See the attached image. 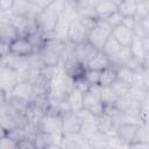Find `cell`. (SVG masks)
Wrapping results in <instances>:
<instances>
[{
	"label": "cell",
	"mask_w": 149,
	"mask_h": 149,
	"mask_svg": "<svg viewBox=\"0 0 149 149\" xmlns=\"http://www.w3.org/2000/svg\"><path fill=\"white\" fill-rule=\"evenodd\" d=\"M73 88H74L73 79L68 73H65L62 65L59 64L57 71L49 78L48 81L49 101L64 102Z\"/></svg>",
	"instance_id": "6da1fadb"
},
{
	"label": "cell",
	"mask_w": 149,
	"mask_h": 149,
	"mask_svg": "<svg viewBox=\"0 0 149 149\" xmlns=\"http://www.w3.org/2000/svg\"><path fill=\"white\" fill-rule=\"evenodd\" d=\"M76 17H78V14H77L74 3L73 1H69V5L65 8V10L62 12L58 16L55 29L52 31V38L59 42H64V43L68 42V31H69L71 22Z\"/></svg>",
	"instance_id": "7a4b0ae2"
},
{
	"label": "cell",
	"mask_w": 149,
	"mask_h": 149,
	"mask_svg": "<svg viewBox=\"0 0 149 149\" xmlns=\"http://www.w3.org/2000/svg\"><path fill=\"white\" fill-rule=\"evenodd\" d=\"M59 14V12L55 10L49 6L45 9L40 10L35 16V22L38 30H41L48 38H52V31L55 29Z\"/></svg>",
	"instance_id": "3957f363"
},
{
	"label": "cell",
	"mask_w": 149,
	"mask_h": 149,
	"mask_svg": "<svg viewBox=\"0 0 149 149\" xmlns=\"http://www.w3.org/2000/svg\"><path fill=\"white\" fill-rule=\"evenodd\" d=\"M112 35V28L105 20H99L87 34V42L98 50H101L107 38Z\"/></svg>",
	"instance_id": "277c9868"
},
{
	"label": "cell",
	"mask_w": 149,
	"mask_h": 149,
	"mask_svg": "<svg viewBox=\"0 0 149 149\" xmlns=\"http://www.w3.org/2000/svg\"><path fill=\"white\" fill-rule=\"evenodd\" d=\"M99 90H100L99 85L91 86L90 90L86 93H84V99H83L84 109L88 111L94 116H99L104 114L105 111V106L102 105L99 98Z\"/></svg>",
	"instance_id": "5b68a950"
},
{
	"label": "cell",
	"mask_w": 149,
	"mask_h": 149,
	"mask_svg": "<svg viewBox=\"0 0 149 149\" xmlns=\"http://www.w3.org/2000/svg\"><path fill=\"white\" fill-rule=\"evenodd\" d=\"M36 128H37V132L45 133L49 135L63 134V132H62V115L45 113L41 118V120L38 121Z\"/></svg>",
	"instance_id": "8992f818"
},
{
	"label": "cell",
	"mask_w": 149,
	"mask_h": 149,
	"mask_svg": "<svg viewBox=\"0 0 149 149\" xmlns=\"http://www.w3.org/2000/svg\"><path fill=\"white\" fill-rule=\"evenodd\" d=\"M9 98H13L23 104L30 105V104L35 102V100L37 98V93H36L33 84H30L28 81H20L16 84V86L12 91Z\"/></svg>",
	"instance_id": "52a82bcc"
},
{
	"label": "cell",
	"mask_w": 149,
	"mask_h": 149,
	"mask_svg": "<svg viewBox=\"0 0 149 149\" xmlns=\"http://www.w3.org/2000/svg\"><path fill=\"white\" fill-rule=\"evenodd\" d=\"M17 83L19 80L16 71L2 63V65L0 66V90L5 93L6 98H9Z\"/></svg>",
	"instance_id": "ba28073f"
},
{
	"label": "cell",
	"mask_w": 149,
	"mask_h": 149,
	"mask_svg": "<svg viewBox=\"0 0 149 149\" xmlns=\"http://www.w3.org/2000/svg\"><path fill=\"white\" fill-rule=\"evenodd\" d=\"M99 50L97 48H94L92 44H90L87 41L76 44L73 48V55L77 59V62L86 69V65L90 63V61L97 55Z\"/></svg>",
	"instance_id": "9c48e42d"
},
{
	"label": "cell",
	"mask_w": 149,
	"mask_h": 149,
	"mask_svg": "<svg viewBox=\"0 0 149 149\" xmlns=\"http://www.w3.org/2000/svg\"><path fill=\"white\" fill-rule=\"evenodd\" d=\"M9 50H10V55L20 58H27L30 55L35 54L34 48L28 41V38L21 36L16 37L13 42L9 43Z\"/></svg>",
	"instance_id": "30bf717a"
},
{
	"label": "cell",
	"mask_w": 149,
	"mask_h": 149,
	"mask_svg": "<svg viewBox=\"0 0 149 149\" xmlns=\"http://www.w3.org/2000/svg\"><path fill=\"white\" fill-rule=\"evenodd\" d=\"M87 34H88V30L83 26L79 17H76L70 24V28L68 31V42L74 45L83 43L87 41Z\"/></svg>",
	"instance_id": "8fae6325"
},
{
	"label": "cell",
	"mask_w": 149,
	"mask_h": 149,
	"mask_svg": "<svg viewBox=\"0 0 149 149\" xmlns=\"http://www.w3.org/2000/svg\"><path fill=\"white\" fill-rule=\"evenodd\" d=\"M81 127V120L73 112H66L62 115V132L63 135L79 134Z\"/></svg>",
	"instance_id": "7c38bea8"
},
{
	"label": "cell",
	"mask_w": 149,
	"mask_h": 149,
	"mask_svg": "<svg viewBox=\"0 0 149 149\" xmlns=\"http://www.w3.org/2000/svg\"><path fill=\"white\" fill-rule=\"evenodd\" d=\"M16 37H19L17 29L12 24L10 19L0 17V41L9 44Z\"/></svg>",
	"instance_id": "4fadbf2b"
},
{
	"label": "cell",
	"mask_w": 149,
	"mask_h": 149,
	"mask_svg": "<svg viewBox=\"0 0 149 149\" xmlns=\"http://www.w3.org/2000/svg\"><path fill=\"white\" fill-rule=\"evenodd\" d=\"M112 36L119 42V44L122 48H129L135 35L133 30L126 28L123 24H120L112 29Z\"/></svg>",
	"instance_id": "5bb4252c"
},
{
	"label": "cell",
	"mask_w": 149,
	"mask_h": 149,
	"mask_svg": "<svg viewBox=\"0 0 149 149\" xmlns=\"http://www.w3.org/2000/svg\"><path fill=\"white\" fill-rule=\"evenodd\" d=\"M95 123H97L98 130L104 133L105 135H107V136L115 135L116 126H115L114 121L112 120V118L108 114L104 113L99 116H95Z\"/></svg>",
	"instance_id": "9a60e30c"
},
{
	"label": "cell",
	"mask_w": 149,
	"mask_h": 149,
	"mask_svg": "<svg viewBox=\"0 0 149 149\" xmlns=\"http://www.w3.org/2000/svg\"><path fill=\"white\" fill-rule=\"evenodd\" d=\"M137 126L135 125H128V123H121L115 129V136H118L123 143L127 146L134 142V136L136 132Z\"/></svg>",
	"instance_id": "2e32d148"
},
{
	"label": "cell",
	"mask_w": 149,
	"mask_h": 149,
	"mask_svg": "<svg viewBox=\"0 0 149 149\" xmlns=\"http://www.w3.org/2000/svg\"><path fill=\"white\" fill-rule=\"evenodd\" d=\"M119 1H98L94 7V10L99 17V20H105L111 14L118 12Z\"/></svg>",
	"instance_id": "e0dca14e"
},
{
	"label": "cell",
	"mask_w": 149,
	"mask_h": 149,
	"mask_svg": "<svg viewBox=\"0 0 149 149\" xmlns=\"http://www.w3.org/2000/svg\"><path fill=\"white\" fill-rule=\"evenodd\" d=\"M83 99H84V93H81L77 88H73L72 92L69 94V97L65 100V102L69 106L70 112L77 113V112L81 111L84 108L83 107Z\"/></svg>",
	"instance_id": "ac0fdd59"
},
{
	"label": "cell",
	"mask_w": 149,
	"mask_h": 149,
	"mask_svg": "<svg viewBox=\"0 0 149 149\" xmlns=\"http://www.w3.org/2000/svg\"><path fill=\"white\" fill-rule=\"evenodd\" d=\"M111 66L109 63V58L102 52V51H98L97 55L90 61V63L86 65V69L88 70H98V71H102L107 68Z\"/></svg>",
	"instance_id": "d6986e66"
},
{
	"label": "cell",
	"mask_w": 149,
	"mask_h": 149,
	"mask_svg": "<svg viewBox=\"0 0 149 149\" xmlns=\"http://www.w3.org/2000/svg\"><path fill=\"white\" fill-rule=\"evenodd\" d=\"M136 6H137V1H134V0L119 1L118 12L123 17H134L136 14Z\"/></svg>",
	"instance_id": "ffe728a7"
},
{
	"label": "cell",
	"mask_w": 149,
	"mask_h": 149,
	"mask_svg": "<svg viewBox=\"0 0 149 149\" xmlns=\"http://www.w3.org/2000/svg\"><path fill=\"white\" fill-rule=\"evenodd\" d=\"M87 143L91 146L92 149H104L108 147V136L101 132H95L88 140Z\"/></svg>",
	"instance_id": "44dd1931"
},
{
	"label": "cell",
	"mask_w": 149,
	"mask_h": 149,
	"mask_svg": "<svg viewBox=\"0 0 149 149\" xmlns=\"http://www.w3.org/2000/svg\"><path fill=\"white\" fill-rule=\"evenodd\" d=\"M99 98L100 101L102 102V105L106 106H114V104L118 100V97L115 95V93L113 92V90L111 88V86H105L101 87L99 90Z\"/></svg>",
	"instance_id": "7402d4cb"
},
{
	"label": "cell",
	"mask_w": 149,
	"mask_h": 149,
	"mask_svg": "<svg viewBox=\"0 0 149 149\" xmlns=\"http://www.w3.org/2000/svg\"><path fill=\"white\" fill-rule=\"evenodd\" d=\"M121 49H122V47H121V45L119 44V42L111 35V36L107 38V41L105 42V44H104V47H102V49H101L100 51H102L108 58H111V57L115 56Z\"/></svg>",
	"instance_id": "603a6c76"
},
{
	"label": "cell",
	"mask_w": 149,
	"mask_h": 149,
	"mask_svg": "<svg viewBox=\"0 0 149 149\" xmlns=\"http://www.w3.org/2000/svg\"><path fill=\"white\" fill-rule=\"evenodd\" d=\"M116 79V70L112 66L105 69L100 73V79H99V86L105 87V86H111Z\"/></svg>",
	"instance_id": "cb8c5ba5"
},
{
	"label": "cell",
	"mask_w": 149,
	"mask_h": 149,
	"mask_svg": "<svg viewBox=\"0 0 149 149\" xmlns=\"http://www.w3.org/2000/svg\"><path fill=\"white\" fill-rule=\"evenodd\" d=\"M130 87H132L130 85H128L127 83H125V81H122V80H120L118 78L111 85V88L113 90V92L115 93V95L118 98H121V97L127 95L129 93V91H130Z\"/></svg>",
	"instance_id": "d4e9b609"
},
{
	"label": "cell",
	"mask_w": 149,
	"mask_h": 149,
	"mask_svg": "<svg viewBox=\"0 0 149 149\" xmlns=\"http://www.w3.org/2000/svg\"><path fill=\"white\" fill-rule=\"evenodd\" d=\"M34 143H35L36 149H44L50 143H52V135L37 132V134L34 137Z\"/></svg>",
	"instance_id": "484cf974"
},
{
	"label": "cell",
	"mask_w": 149,
	"mask_h": 149,
	"mask_svg": "<svg viewBox=\"0 0 149 149\" xmlns=\"http://www.w3.org/2000/svg\"><path fill=\"white\" fill-rule=\"evenodd\" d=\"M116 78L127 83L128 85H133V76H134V71H132L130 69L126 68V66H120L116 68Z\"/></svg>",
	"instance_id": "4316f807"
},
{
	"label": "cell",
	"mask_w": 149,
	"mask_h": 149,
	"mask_svg": "<svg viewBox=\"0 0 149 149\" xmlns=\"http://www.w3.org/2000/svg\"><path fill=\"white\" fill-rule=\"evenodd\" d=\"M148 17H149V2L148 1L137 2L136 14L134 16L135 21H142V20L148 19Z\"/></svg>",
	"instance_id": "83f0119b"
},
{
	"label": "cell",
	"mask_w": 149,
	"mask_h": 149,
	"mask_svg": "<svg viewBox=\"0 0 149 149\" xmlns=\"http://www.w3.org/2000/svg\"><path fill=\"white\" fill-rule=\"evenodd\" d=\"M149 140V134H148V125L147 122L137 126L136 132H135V136H134V142H144L148 143Z\"/></svg>",
	"instance_id": "f1b7e54d"
},
{
	"label": "cell",
	"mask_w": 149,
	"mask_h": 149,
	"mask_svg": "<svg viewBox=\"0 0 149 149\" xmlns=\"http://www.w3.org/2000/svg\"><path fill=\"white\" fill-rule=\"evenodd\" d=\"M100 73H101V71H98V70H88V69H85L83 77L90 84V86H95V85H99Z\"/></svg>",
	"instance_id": "f546056e"
},
{
	"label": "cell",
	"mask_w": 149,
	"mask_h": 149,
	"mask_svg": "<svg viewBox=\"0 0 149 149\" xmlns=\"http://www.w3.org/2000/svg\"><path fill=\"white\" fill-rule=\"evenodd\" d=\"M122 20H123V16H122L119 12H115V13L111 14L108 17L105 19V21L107 22V24H108L112 29L115 28V27H118V26H120V24L122 23Z\"/></svg>",
	"instance_id": "4dcf8cb0"
},
{
	"label": "cell",
	"mask_w": 149,
	"mask_h": 149,
	"mask_svg": "<svg viewBox=\"0 0 149 149\" xmlns=\"http://www.w3.org/2000/svg\"><path fill=\"white\" fill-rule=\"evenodd\" d=\"M108 148L111 149H128V146L123 143L118 136H108Z\"/></svg>",
	"instance_id": "1f68e13d"
},
{
	"label": "cell",
	"mask_w": 149,
	"mask_h": 149,
	"mask_svg": "<svg viewBox=\"0 0 149 149\" xmlns=\"http://www.w3.org/2000/svg\"><path fill=\"white\" fill-rule=\"evenodd\" d=\"M73 83H74V88H77L81 93H86L91 87L90 84L84 79V77H79V78L73 79Z\"/></svg>",
	"instance_id": "d6a6232c"
},
{
	"label": "cell",
	"mask_w": 149,
	"mask_h": 149,
	"mask_svg": "<svg viewBox=\"0 0 149 149\" xmlns=\"http://www.w3.org/2000/svg\"><path fill=\"white\" fill-rule=\"evenodd\" d=\"M0 149H17V144L7 135L0 139Z\"/></svg>",
	"instance_id": "836d02e7"
},
{
	"label": "cell",
	"mask_w": 149,
	"mask_h": 149,
	"mask_svg": "<svg viewBox=\"0 0 149 149\" xmlns=\"http://www.w3.org/2000/svg\"><path fill=\"white\" fill-rule=\"evenodd\" d=\"M16 144H17V149H36L34 140L28 137L20 140L19 142H16Z\"/></svg>",
	"instance_id": "e575fe53"
},
{
	"label": "cell",
	"mask_w": 149,
	"mask_h": 149,
	"mask_svg": "<svg viewBox=\"0 0 149 149\" xmlns=\"http://www.w3.org/2000/svg\"><path fill=\"white\" fill-rule=\"evenodd\" d=\"M10 55V50H9V44L3 43L0 41V61L6 59L8 56Z\"/></svg>",
	"instance_id": "d590c367"
},
{
	"label": "cell",
	"mask_w": 149,
	"mask_h": 149,
	"mask_svg": "<svg viewBox=\"0 0 149 149\" xmlns=\"http://www.w3.org/2000/svg\"><path fill=\"white\" fill-rule=\"evenodd\" d=\"M121 24H123L126 28H128V29H130V30L134 31V29L136 27V21H135L134 17H123Z\"/></svg>",
	"instance_id": "8d00e7d4"
},
{
	"label": "cell",
	"mask_w": 149,
	"mask_h": 149,
	"mask_svg": "<svg viewBox=\"0 0 149 149\" xmlns=\"http://www.w3.org/2000/svg\"><path fill=\"white\" fill-rule=\"evenodd\" d=\"M13 2L12 0H1L0 1V12H8L12 10L13 8Z\"/></svg>",
	"instance_id": "74e56055"
},
{
	"label": "cell",
	"mask_w": 149,
	"mask_h": 149,
	"mask_svg": "<svg viewBox=\"0 0 149 149\" xmlns=\"http://www.w3.org/2000/svg\"><path fill=\"white\" fill-rule=\"evenodd\" d=\"M128 149H149V143L144 142H133L128 144Z\"/></svg>",
	"instance_id": "f35d334b"
},
{
	"label": "cell",
	"mask_w": 149,
	"mask_h": 149,
	"mask_svg": "<svg viewBox=\"0 0 149 149\" xmlns=\"http://www.w3.org/2000/svg\"><path fill=\"white\" fill-rule=\"evenodd\" d=\"M44 149H63V147L62 146H59V144H55V143H50L48 147H45Z\"/></svg>",
	"instance_id": "ab89813d"
},
{
	"label": "cell",
	"mask_w": 149,
	"mask_h": 149,
	"mask_svg": "<svg viewBox=\"0 0 149 149\" xmlns=\"http://www.w3.org/2000/svg\"><path fill=\"white\" fill-rule=\"evenodd\" d=\"M6 100H7V98H6L5 93L0 90V106H1V105H3V104L6 102Z\"/></svg>",
	"instance_id": "60d3db41"
},
{
	"label": "cell",
	"mask_w": 149,
	"mask_h": 149,
	"mask_svg": "<svg viewBox=\"0 0 149 149\" xmlns=\"http://www.w3.org/2000/svg\"><path fill=\"white\" fill-rule=\"evenodd\" d=\"M6 135H7V132H6V130H5V129H3V128L0 126V139L5 137Z\"/></svg>",
	"instance_id": "b9f144b4"
},
{
	"label": "cell",
	"mask_w": 149,
	"mask_h": 149,
	"mask_svg": "<svg viewBox=\"0 0 149 149\" xmlns=\"http://www.w3.org/2000/svg\"><path fill=\"white\" fill-rule=\"evenodd\" d=\"M1 65H2V61H0V66H1Z\"/></svg>",
	"instance_id": "7bdbcfd3"
},
{
	"label": "cell",
	"mask_w": 149,
	"mask_h": 149,
	"mask_svg": "<svg viewBox=\"0 0 149 149\" xmlns=\"http://www.w3.org/2000/svg\"><path fill=\"white\" fill-rule=\"evenodd\" d=\"M104 149H111V148H108V147H107V148H104Z\"/></svg>",
	"instance_id": "ee69618b"
}]
</instances>
